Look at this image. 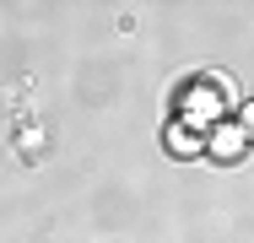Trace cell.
Segmentation results:
<instances>
[{
  "label": "cell",
  "instance_id": "cell-2",
  "mask_svg": "<svg viewBox=\"0 0 254 243\" xmlns=\"http://www.w3.org/2000/svg\"><path fill=\"white\" fill-rule=\"evenodd\" d=\"M205 151H211L216 162H238V157L249 151V135H244L238 124H211V130H205Z\"/></svg>",
  "mask_w": 254,
  "mask_h": 243
},
{
  "label": "cell",
  "instance_id": "cell-4",
  "mask_svg": "<svg viewBox=\"0 0 254 243\" xmlns=\"http://www.w3.org/2000/svg\"><path fill=\"white\" fill-rule=\"evenodd\" d=\"M205 87H211V92H222V103H233V97H238V87H233V76H227V70H211V76H200Z\"/></svg>",
  "mask_w": 254,
  "mask_h": 243
},
{
  "label": "cell",
  "instance_id": "cell-3",
  "mask_svg": "<svg viewBox=\"0 0 254 243\" xmlns=\"http://www.w3.org/2000/svg\"><path fill=\"white\" fill-rule=\"evenodd\" d=\"M162 141H168L173 157H195V151H205L200 130H195V124H184V119H179V124H168V135H162Z\"/></svg>",
  "mask_w": 254,
  "mask_h": 243
},
{
  "label": "cell",
  "instance_id": "cell-5",
  "mask_svg": "<svg viewBox=\"0 0 254 243\" xmlns=\"http://www.w3.org/2000/svg\"><path fill=\"white\" fill-rule=\"evenodd\" d=\"M238 130H244V135H249V146H254V97L244 103V119H238Z\"/></svg>",
  "mask_w": 254,
  "mask_h": 243
},
{
  "label": "cell",
  "instance_id": "cell-1",
  "mask_svg": "<svg viewBox=\"0 0 254 243\" xmlns=\"http://www.w3.org/2000/svg\"><path fill=\"white\" fill-rule=\"evenodd\" d=\"M184 124H222V97H211V87L205 81H195L190 92H184Z\"/></svg>",
  "mask_w": 254,
  "mask_h": 243
}]
</instances>
